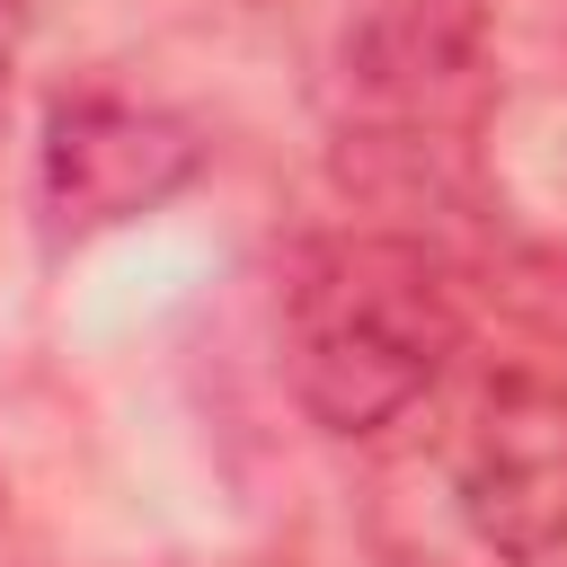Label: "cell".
I'll use <instances>...</instances> for the list:
<instances>
[{
  "label": "cell",
  "mask_w": 567,
  "mask_h": 567,
  "mask_svg": "<svg viewBox=\"0 0 567 567\" xmlns=\"http://www.w3.org/2000/svg\"><path fill=\"white\" fill-rule=\"evenodd\" d=\"M372 540L390 567H567V372H443L390 425Z\"/></svg>",
  "instance_id": "cell-1"
},
{
  "label": "cell",
  "mask_w": 567,
  "mask_h": 567,
  "mask_svg": "<svg viewBox=\"0 0 567 567\" xmlns=\"http://www.w3.org/2000/svg\"><path fill=\"white\" fill-rule=\"evenodd\" d=\"M461 363V292L408 230H337L284 284V372L319 434H390Z\"/></svg>",
  "instance_id": "cell-2"
},
{
  "label": "cell",
  "mask_w": 567,
  "mask_h": 567,
  "mask_svg": "<svg viewBox=\"0 0 567 567\" xmlns=\"http://www.w3.org/2000/svg\"><path fill=\"white\" fill-rule=\"evenodd\" d=\"M204 177V133L168 106L115 97V89H80L53 97L44 142H35V213L53 248L106 239L159 204H177Z\"/></svg>",
  "instance_id": "cell-3"
},
{
  "label": "cell",
  "mask_w": 567,
  "mask_h": 567,
  "mask_svg": "<svg viewBox=\"0 0 567 567\" xmlns=\"http://www.w3.org/2000/svg\"><path fill=\"white\" fill-rule=\"evenodd\" d=\"M18 53H27V0H0V115H9V80H18Z\"/></svg>",
  "instance_id": "cell-4"
},
{
  "label": "cell",
  "mask_w": 567,
  "mask_h": 567,
  "mask_svg": "<svg viewBox=\"0 0 567 567\" xmlns=\"http://www.w3.org/2000/svg\"><path fill=\"white\" fill-rule=\"evenodd\" d=\"M0 505H9V478H0Z\"/></svg>",
  "instance_id": "cell-5"
}]
</instances>
